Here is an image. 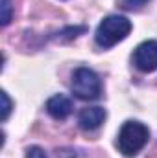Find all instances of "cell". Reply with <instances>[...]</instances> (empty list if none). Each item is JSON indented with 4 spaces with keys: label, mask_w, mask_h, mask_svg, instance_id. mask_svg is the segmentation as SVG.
I'll return each instance as SVG.
<instances>
[{
    "label": "cell",
    "mask_w": 157,
    "mask_h": 158,
    "mask_svg": "<svg viewBox=\"0 0 157 158\" xmlns=\"http://www.w3.org/2000/svg\"><path fill=\"white\" fill-rule=\"evenodd\" d=\"M133 64L137 70L150 74L157 70V40H144L133 52Z\"/></svg>",
    "instance_id": "277c9868"
},
{
    "label": "cell",
    "mask_w": 157,
    "mask_h": 158,
    "mask_svg": "<svg viewBox=\"0 0 157 158\" xmlns=\"http://www.w3.org/2000/svg\"><path fill=\"white\" fill-rule=\"evenodd\" d=\"M104 121H105V110L102 107H85L78 116V125L81 131H96L98 127H102Z\"/></svg>",
    "instance_id": "8992f818"
},
{
    "label": "cell",
    "mask_w": 157,
    "mask_h": 158,
    "mask_svg": "<svg viewBox=\"0 0 157 158\" xmlns=\"http://www.w3.org/2000/svg\"><path fill=\"white\" fill-rule=\"evenodd\" d=\"M9 114H11V99H9V96H7V92H2V121H6V119L9 118Z\"/></svg>",
    "instance_id": "9c48e42d"
},
{
    "label": "cell",
    "mask_w": 157,
    "mask_h": 158,
    "mask_svg": "<svg viewBox=\"0 0 157 158\" xmlns=\"http://www.w3.org/2000/svg\"><path fill=\"white\" fill-rule=\"evenodd\" d=\"M148 140H150L148 127L144 123L137 121V119H129L120 127V132H118L117 138V147L124 156L131 158L137 156L142 151V147L148 143Z\"/></svg>",
    "instance_id": "6da1fadb"
},
{
    "label": "cell",
    "mask_w": 157,
    "mask_h": 158,
    "mask_svg": "<svg viewBox=\"0 0 157 158\" xmlns=\"http://www.w3.org/2000/svg\"><path fill=\"white\" fill-rule=\"evenodd\" d=\"M131 28V20L126 19L124 15H109L98 24L94 40L100 48H113L129 35Z\"/></svg>",
    "instance_id": "7a4b0ae2"
},
{
    "label": "cell",
    "mask_w": 157,
    "mask_h": 158,
    "mask_svg": "<svg viewBox=\"0 0 157 158\" xmlns=\"http://www.w3.org/2000/svg\"><path fill=\"white\" fill-rule=\"evenodd\" d=\"M2 17H0V20H2V26H7L9 22H11V15H13V7H11V0H2Z\"/></svg>",
    "instance_id": "52a82bcc"
},
{
    "label": "cell",
    "mask_w": 157,
    "mask_h": 158,
    "mask_svg": "<svg viewBox=\"0 0 157 158\" xmlns=\"http://www.w3.org/2000/svg\"><path fill=\"white\" fill-rule=\"evenodd\" d=\"M46 112L52 116L54 119H67L72 114V101L69 96L65 94H56L46 101Z\"/></svg>",
    "instance_id": "5b68a950"
},
{
    "label": "cell",
    "mask_w": 157,
    "mask_h": 158,
    "mask_svg": "<svg viewBox=\"0 0 157 158\" xmlns=\"http://www.w3.org/2000/svg\"><path fill=\"white\" fill-rule=\"evenodd\" d=\"M72 94L83 99V101H92L98 99L102 94V81L98 77V74L91 68H76L72 74Z\"/></svg>",
    "instance_id": "3957f363"
},
{
    "label": "cell",
    "mask_w": 157,
    "mask_h": 158,
    "mask_svg": "<svg viewBox=\"0 0 157 158\" xmlns=\"http://www.w3.org/2000/svg\"><path fill=\"white\" fill-rule=\"evenodd\" d=\"M150 0H118V6L122 9H128V11H133V9H141L142 6H146Z\"/></svg>",
    "instance_id": "ba28073f"
},
{
    "label": "cell",
    "mask_w": 157,
    "mask_h": 158,
    "mask_svg": "<svg viewBox=\"0 0 157 158\" xmlns=\"http://www.w3.org/2000/svg\"><path fill=\"white\" fill-rule=\"evenodd\" d=\"M26 158H48V156L39 145H32V147L26 149Z\"/></svg>",
    "instance_id": "30bf717a"
}]
</instances>
